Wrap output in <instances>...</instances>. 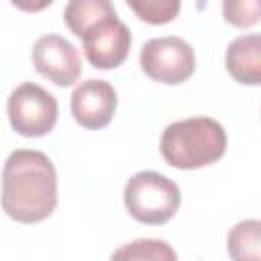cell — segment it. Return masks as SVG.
I'll use <instances>...</instances> for the list:
<instances>
[{"mask_svg": "<svg viewBox=\"0 0 261 261\" xmlns=\"http://www.w3.org/2000/svg\"><path fill=\"white\" fill-rule=\"evenodd\" d=\"M2 210L16 222L35 224L57 206V171L53 161L35 149H16L2 169Z\"/></svg>", "mask_w": 261, "mask_h": 261, "instance_id": "1", "label": "cell"}, {"mask_svg": "<svg viewBox=\"0 0 261 261\" xmlns=\"http://www.w3.org/2000/svg\"><path fill=\"white\" fill-rule=\"evenodd\" d=\"M161 157L175 169H200L216 163L226 151L222 124L208 116L171 122L159 141Z\"/></svg>", "mask_w": 261, "mask_h": 261, "instance_id": "2", "label": "cell"}, {"mask_svg": "<svg viewBox=\"0 0 261 261\" xmlns=\"http://www.w3.org/2000/svg\"><path fill=\"white\" fill-rule=\"evenodd\" d=\"M181 194L173 179L157 171H139L124 186V206L143 224H165L179 210Z\"/></svg>", "mask_w": 261, "mask_h": 261, "instance_id": "3", "label": "cell"}, {"mask_svg": "<svg viewBox=\"0 0 261 261\" xmlns=\"http://www.w3.org/2000/svg\"><path fill=\"white\" fill-rule=\"evenodd\" d=\"M6 112L10 126L18 135L43 137L53 130L59 108L53 94L35 82H24L10 92Z\"/></svg>", "mask_w": 261, "mask_h": 261, "instance_id": "4", "label": "cell"}, {"mask_svg": "<svg viewBox=\"0 0 261 261\" xmlns=\"http://www.w3.org/2000/svg\"><path fill=\"white\" fill-rule=\"evenodd\" d=\"M141 69L153 82L177 86L196 71V55L188 41L179 37L149 39L141 49Z\"/></svg>", "mask_w": 261, "mask_h": 261, "instance_id": "5", "label": "cell"}, {"mask_svg": "<svg viewBox=\"0 0 261 261\" xmlns=\"http://www.w3.org/2000/svg\"><path fill=\"white\" fill-rule=\"evenodd\" d=\"M33 65L37 73L59 88L71 86L82 73V59L77 49L59 35H43L33 45Z\"/></svg>", "mask_w": 261, "mask_h": 261, "instance_id": "6", "label": "cell"}, {"mask_svg": "<svg viewBox=\"0 0 261 261\" xmlns=\"http://www.w3.org/2000/svg\"><path fill=\"white\" fill-rule=\"evenodd\" d=\"M82 43H84V55L92 67L116 69L128 57L133 37L128 27L118 16H112L96 24L92 31H88L82 37Z\"/></svg>", "mask_w": 261, "mask_h": 261, "instance_id": "7", "label": "cell"}, {"mask_svg": "<svg viewBox=\"0 0 261 261\" xmlns=\"http://www.w3.org/2000/svg\"><path fill=\"white\" fill-rule=\"evenodd\" d=\"M116 104V90L104 80H86L71 94V114L75 122L88 130L108 126Z\"/></svg>", "mask_w": 261, "mask_h": 261, "instance_id": "8", "label": "cell"}, {"mask_svg": "<svg viewBox=\"0 0 261 261\" xmlns=\"http://www.w3.org/2000/svg\"><path fill=\"white\" fill-rule=\"evenodd\" d=\"M226 71L243 86L261 84V37L257 33L232 39L224 53Z\"/></svg>", "mask_w": 261, "mask_h": 261, "instance_id": "9", "label": "cell"}, {"mask_svg": "<svg viewBox=\"0 0 261 261\" xmlns=\"http://www.w3.org/2000/svg\"><path fill=\"white\" fill-rule=\"evenodd\" d=\"M112 16H116L112 0H69L63 10V20L77 39Z\"/></svg>", "mask_w": 261, "mask_h": 261, "instance_id": "10", "label": "cell"}, {"mask_svg": "<svg viewBox=\"0 0 261 261\" xmlns=\"http://www.w3.org/2000/svg\"><path fill=\"white\" fill-rule=\"evenodd\" d=\"M226 249L234 261L261 259V222L255 218L237 222L226 237Z\"/></svg>", "mask_w": 261, "mask_h": 261, "instance_id": "11", "label": "cell"}, {"mask_svg": "<svg viewBox=\"0 0 261 261\" xmlns=\"http://www.w3.org/2000/svg\"><path fill=\"white\" fill-rule=\"evenodd\" d=\"M112 259H126V261H173L175 251L165 241L157 239H139L133 243H126L124 247L116 249L112 253Z\"/></svg>", "mask_w": 261, "mask_h": 261, "instance_id": "12", "label": "cell"}, {"mask_svg": "<svg viewBox=\"0 0 261 261\" xmlns=\"http://www.w3.org/2000/svg\"><path fill=\"white\" fill-rule=\"evenodd\" d=\"M135 16L149 24H167L175 20L181 8V0H124Z\"/></svg>", "mask_w": 261, "mask_h": 261, "instance_id": "13", "label": "cell"}, {"mask_svg": "<svg viewBox=\"0 0 261 261\" xmlns=\"http://www.w3.org/2000/svg\"><path fill=\"white\" fill-rule=\"evenodd\" d=\"M222 16L237 29L255 27L261 18L259 0H222Z\"/></svg>", "mask_w": 261, "mask_h": 261, "instance_id": "14", "label": "cell"}, {"mask_svg": "<svg viewBox=\"0 0 261 261\" xmlns=\"http://www.w3.org/2000/svg\"><path fill=\"white\" fill-rule=\"evenodd\" d=\"M18 10L22 12H41L45 10L53 0H10Z\"/></svg>", "mask_w": 261, "mask_h": 261, "instance_id": "15", "label": "cell"}]
</instances>
